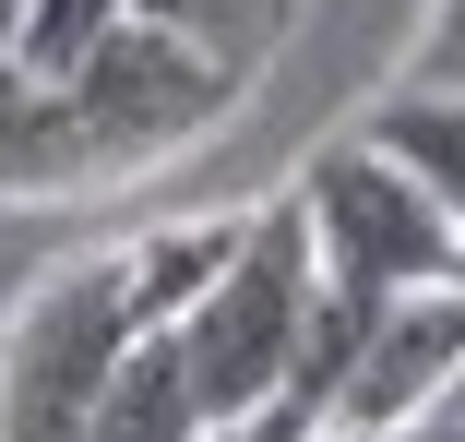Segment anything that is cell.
Masks as SVG:
<instances>
[{
    "label": "cell",
    "instance_id": "cell-1",
    "mask_svg": "<svg viewBox=\"0 0 465 442\" xmlns=\"http://www.w3.org/2000/svg\"><path fill=\"white\" fill-rule=\"evenodd\" d=\"M143 335H167L143 311V263L132 227L48 263V276L0 311V442H84L96 430V395L120 383V359Z\"/></svg>",
    "mask_w": 465,
    "mask_h": 442
},
{
    "label": "cell",
    "instance_id": "cell-2",
    "mask_svg": "<svg viewBox=\"0 0 465 442\" xmlns=\"http://www.w3.org/2000/svg\"><path fill=\"white\" fill-rule=\"evenodd\" d=\"M311 299H322V263H311V227H299V192L239 204V251L215 263V287H203L192 311L167 323L215 418H239V407H274V395L299 383Z\"/></svg>",
    "mask_w": 465,
    "mask_h": 442
},
{
    "label": "cell",
    "instance_id": "cell-3",
    "mask_svg": "<svg viewBox=\"0 0 465 442\" xmlns=\"http://www.w3.org/2000/svg\"><path fill=\"white\" fill-rule=\"evenodd\" d=\"M299 227H311V263H322V287L358 299V311H382L406 287H441L465 276V227L441 216V192L418 180L406 156H382L370 132L322 144L299 167Z\"/></svg>",
    "mask_w": 465,
    "mask_h": 442
},
{
    "label": "cell",
    "instance_id": "cell-4",
    "mask_svg": "<svg viewBox=\"0 0 465 442\" xmlns=\"http://www.w3.org/2000/svg\"><path fill=\"white\" fill-rule=\"evenodd\" d=\"M239 84H251V60H227V48H203V36H167V25L120 13L96 48L60 72V108H72L84 167L108 180V167H143V156L203 144V132L239 108Z\"/></svg>",
    "mask_w": 465,
    "mask_h": 442
},
{
    "label": "cell",
    "instance_id": "cell-5",
    "mask_svg": "<svg viewBox=\"0 0 465 442\" xmlns=\"http://www.w3.org/2000/svg\"><path fill=\"white\" fill-rule=\"evenodd\" d=\"M453 371H465V276L406 287V299H382V311L358 323L322 430H394V418H430V407L453 395Z\"/></svg>",
    "mask_w": 465,
    "mask_h": 442
},
{
    "label": "cell",
    "instance_id": "cell-6",
    "mask_svg": "<svg viewBox=\"0 0 465 442\" xmlns=\"http://www.w3.org/2000/svg\"><path fill=\"white\" fill-rule=\"evenodd\" d=\"M203 430H215V407H203L192 359H179V335H143L120 359V383L96 395V430L84 442H203Z\"/></svg>",
    "mask_w": 465,
    "mask_h": 442
},
{
    "label": "cell",
    "instance_id": "cell-7",
    "mask_svg": "<svg viewBox=\"0 0 465 442\" xmlns=\"http://www.w3.org/2000/svg\"><path fill=\"white\" fill-rule=\"evenodd\" d=\"M358 132L382 144V156H406L418 180L441 192V216L465 227V84H394V96L370 108Z\"/></svg>",
    "mask_w": 465,
    "mask_h": 442
},
{
    "label": "cell",
    "instance_id": "cell-8",
    "mask_svg": "<svg viewBox=\"0 0 465 442\" xmlns=\"http://www.w3.org/2000/svg\"><path fill=\"white\" fill-rule=\"evenodd\" d=\"M120 13L167 25V36H203V48L251 60V72H262V48H274V36H287V0H120Z\"/></svg>",
    "mask_w": 465,
    "mask_h": 442
},
{
    "label": "cell",
    "instance_id": "cell-9",
    "mask_svg": "<svg viewBox=\"0 0 465 442\" xmlns=\"http://www.w3.org/2000/svg\"><path fill=\"white\" fill-rule=\"evenodd\" d=\"M108 25H120V0H13V60H25L36 84H60Z\"/></svg>",
    "mask_w": 465,
    "mask_h": 442
},
{
    "label": "cell",
    "instance_id": "cell-10",
    "mask_svg": "<svg viewBox=\"0 0 465 442\" xmlns=\"http://www.w3.org/2000/svg\"><path fill=\"white\" fill-rule=\"evenodd\" d=\"M406 84H465V0H430V25H418V60Z\"/></svg>",
    "mask_w": 465,
    "mask_h": 442
},
{
    "label": "cell",
    "instance_id": "cell-11",
    "mask_svg": "<svg viewBox=\"0 0 465 442\" xmlns=\"http://www.w3.org/2000/svg\"><path fill=\"white\" fill-rule=\"evenodd\" d=\"M311 430H322V418H311L299 395H274V407H239V418H215L203 442H311Z\"/></svg>",
    "mask_w": 465,
    "mask_h": 442
},
{
    "label": "cell",
    "instance_id": "cell-12",
    "mask_svg": "<svg viewBox=\"0 0 465 442\" xmlns=\"http://www.w3.org/2000/svg\"><path fill=\"white\" fill-rule=\"evenodd\" d=\"M358 442H465V418H453V407H430V418H394V430H358Z\"/></svg>",
    "mask_w": 465,
    "mask_h": 442
},
{
    "label": "cell",
    "instance_id": "cell-13",
    "mask_svg": "<svg viewBox=\"0 0 465 442\" xmlns=\"http://www.w3.org/2000/svg\"><path fill=\"white\" fill-rule=\"evenodd\" d=\"M441 407H453V418H465V371H453V395H441Z\"/></svg>",
    "mask_w": 465,
    "mask_h": 442
},
{
    "label": "cell",
    "instance_id": "cell-14",
    "mask_svg": "<svg viewBox=\"0 0 465 442\" xmlns=\"http://www.w3.org/2000/svg\"><path fill=\"white\" fill-rule=\"evenodd\" d=\"M311 442H358V430H311Z\"/></svg>",
    "mask_w": 465,
    "mask_h": 442
}]
</instances>
